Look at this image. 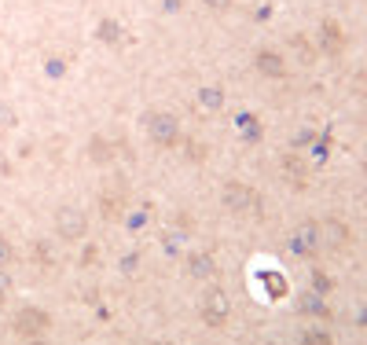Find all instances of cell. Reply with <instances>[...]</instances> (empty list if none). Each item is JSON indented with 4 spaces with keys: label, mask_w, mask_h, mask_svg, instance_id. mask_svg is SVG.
Wrapping results in <instances>:
<instances>
[{
    "label": "cell",
    "mask_w": 367,
    "mask_h": 345,
    "mask_svg": "<svg viewBox=\"0 0 367 345\" xmlns=\"http://www.w3.org/2000/svg\"><path fill=\"white\" fill-rule=\"evenodd\" d=\"M228 312H231V305H228V294H224V290L209 287V290L199 297V316L209 323V327H224Z\"/></svg>",
    "instance_id": "6da1fadb"
},
{
    "label": "cell",
    "mask_w": 367,
    "mask_h": 345,
    "mask_svg": "<svg viewBox=\"0 0 367 345\" xmlns=\"http://www.w3.org/2000/svg\"><path fill=\"white\" fill-rule=\"evenodd\" d=\"M84 228H89V221H84V213L77 206H59L55 209V231L67 243H77L81 235H84Z\"/></svg>",
    "instance_id": "7a4b0ae2"
},
{
    "label": "cell",
    "mask_w": 367,
    "mask_h": 345,
    "mask_svg": "<svg viewBox=\"0 0 367 345\" xmlns=\"http://www.w3.org/2000/svg\"><path fill=\"white\" fill-rule=\"evenodd\" d=\"M48 327H52V316L45 309H23L15 316V331L23 338H37V334H45Z\"/></svg>",
    "instance_id": "3957f363"
},
{
    "label": "cell",
    "mask_w": 367,
    "mask_h": 345,
    "mask_svg": "<svg viewBox=\"0 0 367 345\" xmlns=\"http://www.w3.org/2000/svg\"><path fill=\"white\" fill-rule=\"evenodd\" d=\"M290 246H294V253H301V257H316V253L323 250L319 224H301V228H294V235H290Z\"/></svg>",
    "instance_id": "277c9868"
},
{
    "label": "cell",
    "mask_w": 367,
    "mask_h": 345,
    "mask_svg": "<svg viewBox=\"0 0 367 345\" xmlns=\"http://www.w3.org/2000/svg\"><path fill=\"white\" fill-rule=\"evenodd\" d=\"M147 128H150V140H155L158 147H172V143H177V136H180L177 118H172V114H150Z\"/></svg>",
    "instance_id": "5b68a950"
},
{
    "label": "cell",
    "mask_w": 367,
    "mask_h": 345,
    "mask_svg": "<svg viewBox=\"0 0 367 345\" xmlns=\"http://www.w3.org/2000/svg\"><path fill=\"white\" fill-rule=\"evenodd\" d=\"M319 239H323V250H341L349 243V228L338 224V221H323L319 224Z\"/></svg>",
    "instance_id": "8992f818"
},
{
    "label": "cell",
    "mask_w": 367,
    "mask_h": 345,
    "mask_svg": "<svg viewBox=\"0 0 367 345\" xmlns=\"http://www.w3.org/2000/svg\"><path fill=\"white\" fill-rule=\"evenodd\" d=\"M224 202H228V209H235V213H246L250 206H261V199H257L253 191L239 187V184H231V187H224Z\"/></svg>",
    "instance_id": "52a82bcc"
},
{
    "label": "cell",
    "mask_w": 367,
    "mask_h": 345,
    "mask_svg": "<svg viewBox=\"0 0 367 345\" xmlns=\"http://www.w3.org/2000/svg\"><path fill=\"white\" fill-rule=\"evenodd\" d=\"M191 275H195V279H209L213 275V257H191Z\"/></svg>",
    "instance_id": "ba28073f"
},
{
    "label": "cell",
    "mask_w": 367,
    "mask_h": 345,
    "mask_svg": "<svg viewBox=\"0 0 367 345\" xmlns=\"http://www.w3.org/2000/svg\"><path fill=\"white\" fill-rule=\"evenodd\" d=\"M301 345H334V341H331V334H327V331L312 327V331H305V338H301Z\"/></svg>",
    "instance_id": "9c48e42d"
},
{
    "label": "cell",
    "mask_w": 367,
    "mask_h": 345,
    "mask_svg": "<svg viewBox=\"0 0 367 345\" xmlns=\"http://www.w3.org/2000/svg\"><path fill=\"white\" fill-rule=\"evenodd\" d=\"M11 257H15V250H11V243L0 235V268H8L11 265Z\"/></svg>",
    "instance_id": "30bf717a"
},
{
    "label": "cell",
    "mask_w": 367,
    "mask_h": 345,
    "mask_svg": "<svg viewBox=\"0 0 367 345\" xmlns=\"http://www.w3.org/2000/svg\"><path fill=\"white\" fill-rule=\"evenodd\" d=\"M257 62H261V67H265L268 74H283V62H275V55H261Z\"/></svg>",
    "instance_id": "8fae6325"
},
{
    "label": "cell",
    "mask_w": 367,
    "mask_h": 345,
    "mask_svg": "<svg viewBox=\"0 0 367 345\" xmlns=\"http://www.w3.org/2000/svg\"><path fill=\"white\" fill-rule=\"evenodd\" d=\"M8 294H11V275H8V268H0V301Z\"/></svg>",
    "instance_id": "7c38bea8"
},
{
    "label": "cell",
    "mask_w": 367,
    "mask_h": 345,
    "mask_svg": "<svg viewBox=\"0 0 367 345\" xmlns=\"http://www.w3.org/2000/svg\"><path fill=\"white\" fill-rule=\"evenodd\" d=\"M202 103H206V106H221V92H217V89H206V92H202Z\"/></svg>",
    "instance_id": "4fadbf2b"
},
{
    "label": "cell",
    "mask_w": 367,
    "mask_h": 345,
    "mask_svg": "<svg viewBox=\"0 0 367 345\" xmlns=\"http://www.w3.org/2000/svg\"><path fill=\"white\" fill-rule=\"evenodd\" d=\"M202 4H206V8H213V11H221V8H228V4H231V0H202Z\"/></svg>",
    "instance_id": "5bb4252c"
},
{
    "label": "cell",
    "mask_w": 367,
    "mask_h": 345,
    "mask_svg": "<svg viewBox=\"0 0 367 345\" xmlns=\"http://www.w3.org/2000/svg\"><path fill=\"white\" fill-rule=\"evenodd\" d=\"M0 125H11V111H8V106H0Z\"/></svg>",
    "instance_id": "9a60e30c"
}]
</instances>
